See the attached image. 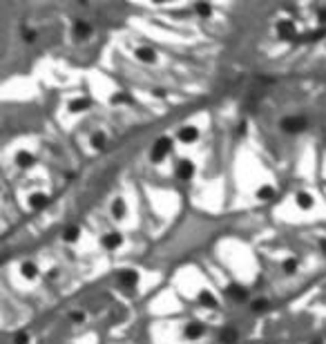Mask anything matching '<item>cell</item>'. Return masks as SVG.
Returning <instances> with one entry per match:
<instances>
[{
  "label": "cell",
  "mask_w": 326,
  "mask_h": 344,
  "mask_svg": "<svg viewBox=\"0 0 326 344\" xmlns=\"http://www.w3.org/2000/svg\"><path fill=\"white\" fill-rule=\"evenodd\" d=\"M172 150V139H168V137H159L157 139V143L152 145V150H150V161H155V163H159V161H163L165 157H168V152Z\"/></svg>",
  "instance_id": "obj_2"
},
{
  "label": "cell",
  "mask_w": 326,
  "mask_h": 344,
  "mask_svg": "<svg viewBox=\"0 0 326 344\" xmlns=\"http://www.w3.org/2000/svg\"><path fill=\"white\" fill-rule=\"evenodd\" d=\"M90 107V101L88 98H74V101L70 103V112H81V110Z\"/></svg>",
  "instance_id": "obj_21"
},
{
  "label": "cell",
  "mask_w": 326,
  "mask_h": 344,
  "mask_svg": "<svg viewBox=\"0 0 326 344\" xmlns=\"http://www.w3.org/2000/svg\"><path fill=\"white\" fill-rule=\"evenodd\" d=\"M257 197H259L262 201L273 199V197H275V188H270V186H262L259 190H257Z\"/></svg>",
  "instance_id": "obj_23"
},
{
  "label": "cell",
  "mask_w": 326,
  "mask_h": 344,
  "mask_svg": "<svg viewBox=\"0 0 326 344\" xmlns=\"http://www.w3.org/2000/svg\"><path fill=\"white\" fill-rule=\"evenodd\" d=\"M197 137H199V130L192 125H183L179 130V141H183V143H192V141H197Z\"/></svg>",
  "instance_id": "obj_11"
},
{
  "label": "cell",
  "mask_w": 326,
  "mask_h": 344,
  "mask_svg": "<svg viewBox=\"0 0 326 344\" xmlns=\"http://www.w3.org/2000/svg\"><path fill=\"white\" fill-rule=\"evenodd\" d=\"M199 304H204L206 309H214V306H217V299H214V295L210 291H201L199 293Z\"/></svg>",
  "instance_id": "obj_19"
},
{
  "label": "cell",
  "mask_w": 326,
  "mask_h": 344,
  "mask_svg": "<svg viewBox=\"0 0 326 344\" xmlns=\"http://www.w3.org/2000/svg\"><path fill=\"white\" fill-rule=\"evenodd\" d=\"M20 275L25 280H36L38 277V266L34 262H23L20 264Z\"/></svg>",
  "instance_id": "obj_13"
},
{
  "label": "cell",
  "mask_w": 326,
  "mask_h": 344,
  "mask_svg": "<svg viewBox=\"0 0 326 344\" xmlns=\"http://www.w3.org/2000/svg\"><path fill=\"white\" fill-rule=\"evenodd\" d=\"M268 306H270V302H268V299L259 297V299H255V302L250 304V309H253L255 313H264V311H268Z\"/></svg>",
  "instance_id": "obj_24"
},
{
  "label": "cell",
  "mask_w": 326,
  "mask_h": 344,
  "mask_svg": "<svg viewBox=\"0 0 326 344\" xmlns=\"http://www.w3.org/2000/svg\"><path fill=\"white\" fill-rule=\"evenodd\" d=\"M324 36H326V29L319 27V29H315V32H309L306 36H302V38L309 40V42H313V40H317V38H324Z\"/></svg>",
  "instance_id": "obj_25"
},
{
  "label": "cell",
  "mask_w": 326,
  "mask_h": 344,
  "mask_svg": "<svg viewBox=\"0 0 326 344\" xmlns=\"http://www.w3.org/2000/svg\"><path fill=\"white\" fill-rule=\"evenodd\" d=\"M309 344H324V340H311Z\"/></svg>",
  "instance_id": "obj_33"
},
{
  "label": "cell",
  "mask_w": 326,
  "mask_h": 344,
  "mask_svg": "<svg viewBox=\"0 0 326 344\" xmlns=\"http://www.w3.org/2000/svg\"><path fill=\"white\" fill-rule=\"evenodd\" d=\"M70 317H72V322L81 324V322H83V319H85V313H83V311H74V313H72V315H70Z\"/></svg>",
  "instance_id": "obj_29"
},
{
  "label": "cell",
  "mask_w": 326,
  "mask_h": 344,
  "mask_svg": "<svg viewBox=\"0 0 326 344\" xmlns=\"http://www.w3.org/2000/svg\"><path fill=\"white\" fill-rule=\"evenodd\" d=\"M295 206L299 208V210H304V212H309L313 210V206H315V199H313V195L311 192H297L295 195Z\"/></svg>",
  "instance_id": "obj_4"
},
{
  "label": "cell",
  "mask_w": 326,
  "mask_h": 344,
  "mask_svg": "<svg viewBox=\"0 0 326 344\" xmlns=\"http://www.w3.org/2000/svg\"><path fill=\"white\" fill-rule=\"evenodd\" d=\"M277 34H279V38H284V40H295V38H297V29H295V23H293V20H281V23H277Z\"/></svg>",
  "instance_id": "obj_3"
},
{
  "label": "cell",
  "mask_w": 326,
  "mask_h": 344,
  "mask_svg": "<svg viewBox=\"0 0 326 344\" xmlns=\"http://www.w3.org/2000/svg\"><path fill=\"white\" fill-rule=\"evenodd\" d=\"M317 20L322 23V25H326V7H322V9L317 11Z\"/></svg>",
  "instance_id": "obj_32"
},
{
  "label": "cell",
  "mask_w": 326,
  "mask_h": 344,
  "mask_svg": "<svg viewBox=\"0 0 326 344\" xmlns=\"http://www.w3.org/2000/svg\"><path fill=\"white\" fill-rule=\"evenodd\" d=\"M105 134L103 132H94L92 134V139H90V143H92V147H94V150H103V147H105Z\"/></svg>",
  "instance_id": "obj_20"
},
{
  "label": "cell",
  "mask_w": 326,
  "mask_h": 344,
  "mask_svg": "<svg viewBox=\"0 0 326 344\" xmlns=\"http://www.w3.org/2000/svg\"><path fill=\"white\" fill-rule=\"evenodd\" d=\"M219 340H221V344H237V340H239V331L235 329V327H224L221 329V333H219Z\"/></svg>",
  "instance_id": "obj_9"
},
{
  "label": "cell",
  "mask_w": 326,
  "mask_h": 344,
  "mask_svg": "<svg viewBox=\"0 0 326 344\" xmlns=\"http://www.w3.org/2000/svg\"><path fill=\"white\" fill-rule=\"evenodd\" d=\"M279 127L286 134H299L309 127V121H306L304 116H284V119L279 121Z\"/></svg>",
  "instance_id": "obj_1"
},
{
  "label": "cell",
  "mask_w": 326,
  "mask_h": 344,
  "mask_svg": "<svg viewBox=\"0 0 326 344\" xmlns=\"http://www.w3.org/2000/svg\"><path fill=\"white\" fill-rule=\"evenodd\" d=\"M74 34H76L78 38H85V36L92 34V27L85 20H76V23H74Z\"/></svg>",
  "instance_id": "obj_18"
},
{
  "label": "cell",
  "mask_w": 326,
  "mask_h": 344,
  "mask_svg": "<svg viewBox=\"0 0 326 344\" xmlns=\"http://www.w3.org/2000/svg\"><path fill=\"white\" fill-rule=\"evenodd\" d=\"M194 9H197V14L204 16V18H208V16L212 14V7H210L208 3H197V5H194Z\"/></svg>",
  "instance_id": "obj_26"
},
{
  "label": "cell",
  "mask_w": 326,
  "mask_h": 344,
  "mask_svg": "<svg viewBox=\"0 0 326 344\" xmlns=\"http://www.w3.org/2000/svg\"><path fill=\"white\" fill-rule=\"evenodd\" d=\"M16 165H20V168H29V165H34V155H32V152L20 150L16 155Z\"/></svg>",
  "instance_id": "obj_16"
},
{
  "label": "cell",
  "mask_w": 326,
  "mask_h": 344,
  "mask_svg": "<svg viewBox=\"0 0 326 344\" xmlns=\"http://www.w3.org/2000/svg\"><path fill=\"white\" fill-rule=\"evenodd\" d=\"M14 344H29V333L27 331H18L14 335Z\"/></svg>",
  "instance_id": "obj_27"
},
{
  "label": "cell",
  "mask_w": 326,
  "mask_h": 344,
  "mask_svg": "<svg viewBox=\"0 0 326 344\" xmlns=\"http://www.w3.org/2000/svg\"><path fill=\"white\" fill-rule=\"evenodd\" d=\"M226 293H228V297H232L235 302H246V299H248V291H246V286H242V284H230Z\"/></svg>",
  "instance_id": "obj_10"
},
{
  "label": "cell",
  "mask_w": 326,
  "mask_h": 344,
  "mask_svg": "<svg viewBox=\"0 0 326 344\" xmlns=\"http://www.w3.org/2000/svg\"><path fill=\"white\" fill-rule=\"evenodd\" d=\"M137 282H139V273H137V270H121V273H119V284L121 286L132 288V286H137Z\"/></svg>",
  "instance_id": "obj_7"
},
{
  "label": "cell",
  "mask_w": 326,
  "mask_h": 344,
  "mask_svg": "<svg viewBox=\"0 0 326 344\" xmlns=\"http://www.w3.org/2000/svg\"><path fill=\"white\" fill-rule=\"evenodd\" d=\"M204 333H206V327L201 322H190L186 327V331H183V335H186L188 340H199Z\"/></svg>",
  "instance_id": "obj_8"
},
{
  "label": "cell",
  "mask_w": 326,
  "mask_h": 344,
  "mask_svg": "<svg viewBox=\"0 0 326 344\" xmlns=\"http://www.w3.org/2000/svg\"><path fill=\"white\" fill-rule=\"evenodd\" d=\"M130 101H132V98L125 96L123 92H121V94H116V96H112V103H130Z\"/></svg>",
  "instance_id": "obj_30"
},
{
  "label": "cell",
  "mask_w": 326,
  "mask_h": 344,
  "mask_svg": "<svg viewBox=\"0 0 326 344\" xmlns=\"http://www.w3.org/2000/svg\"><path fill=\"white\" fill-rule=\"evenodd\" d=\"M47 204H49V197L42 192H34L29 197V206H32L34 210H42V208H47Z\"/></svg>",
  "instance_id": "obj_12"
},
{
  "label": "cell",
  "mask_w": 326,
  "mask_h": 344,
  "mask_svg": "<svg viewBox=\"0 0 326 344\" xmlns=\"http://www.w3.org/2000/svg\"><path fill=\"white\" fill-rule=\"evenodd\" d=\"M281 270H284L286 275H295L299 270V262L297 257H286L284 262H281Z\"/></svg>",
  "instance_id": "obj_15"
},
{
  "label": "cell",
  "mask_w": 326,
  "mask_h": 344,
  "mask_svg": "<svg viewBox=\"0 0 326 344\" xmlns=\"http://www.w3.org/2000/svg\"><path fill=\"white\" fill-rule=\"evenodd\" d=\"M137 58L141 60V63H155L157 54H155V49H150V47H139L137 49Z\"/></svg>",
  "instance_id": "obj_14"
},
{
  "label": "cell",
  "mask_w": 326,
  "mask_h": 344,
  "mask_svg": "<svg viewBox=\"0 0 326 344\" xmlns=\"http://www.w3.org/2000/svg\"><path fill=\"white\" fill-rule=\"evenodd\" d=\"M192 175H194V165H192V161H188V159H181V161L177 163V177H179L181 181H188Z\"/></svg>",
  "instance_id": "obj_5"
},
{
  "label": "cell",
  "mask_w": 326,
  "mask_h": 344,
  "mask_svg": "<svg viewBox=\"0 0 326 344\" xmlns=\"http://www.w3.org/2000/svg\"><path fill=\"white\" fill-rule=\"evenodd\" d=\"M23 38L27 40V42H34L36 40V32H32L29 27H23Z\"/></svg>",
  "instance_id": "obj_28"
},
{
  "label": "cell",
  "mask_w": 326,
  "mask_h": 344,
  "mask_svg": "<svg viewBox=\"0 0 326 344\" xmlns=\"http://www.w3.org/2000/svg\"><path fill=\"white\" fill-rule=\"evenodd\" d=\"M101 244H103V248H107V250H116L123 244V237H121V232H107V235L101 237Z\"/></svg>",
  "instance_id": "obj_6"
},
{
  "label": "cell",
  "mask_w": 326,
  "mask_h": 344,
  "mask_svg": "<svg viewBox=\"0 0 326 344\" xmlns=\"http://www.w3.org/2000/svg\"><path fill=\"white\" fill-rule=\"evenodd\" d=\"M123 214H125V206H123V201L121 199H114L112 201V217L114 219H121Z\"/></svg>",
  "instance_id": "obj_22"
},
{
  "label": "cell",
  "mask_w": 326,
  "mask_h": 344,
  "mask_svg": "<svg viewBox=\"0 0 326 344\" xmlns=\"http://www.w3.org/2000/svg\"><path fill=\"white\" fill-rule=\"evenodd\" d=\"M78 237H81V228H78V226H67L65 232H63V239L67 244L78 242Z\"/></svg>",
  "instance_id": "obj_17"
},
{
  "label": "cell",
  "mask_w": 326,
  "mask_h": 344,
  "mask_svg": "<svg viewBox=\"0 0 326 344\" xmlns=\"http://www.w3.org/2000/svg\"><path fill=\"white\" fill-rule=\"evenodd\" d=\"M317 246H319V250H322V255L326 257V237H319L317 239Z\"/></svg>",
  "instance_id": "obj_31"
}]
</instances>
